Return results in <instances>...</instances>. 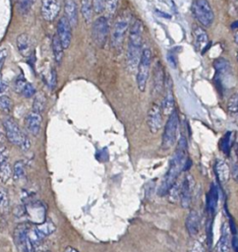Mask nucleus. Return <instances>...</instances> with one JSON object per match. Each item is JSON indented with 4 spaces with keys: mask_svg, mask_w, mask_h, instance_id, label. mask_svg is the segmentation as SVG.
<instances>
[{
    "mask_svg": "<svg viewBox=\"0 0 238 252\" xmlns=\"http://www.w3.org/2000/svg\"><path fill=\"white\" fill-rule=\"evenodd\" d=\"M26 168L23 161H17L13 166V178L14 181L18 182L25 176Z\"/></svg>",
    "mask_w": 238,
    "mask_h": 252,
    "instance_id": "nucleus-33",
    "label": "nucleus"
},
{
    "mask_svg": "<svg viewBox=\"0 0 238 252\" xmlns=\"http://www.w3.org/2000/svg\"><path fill=\"white\" fill-rule=\"evenodd\" d=\"M56 82H57V76H56V71L54 69L51 70V75H50V88L51 89H54V87L56 86Z\"/></svg>",
    "mask_w": 238,
    "mask_h": 252,
    "instance_id": "nucleus-41",
    "label": "nucleus"
},
{
    "mask_svg": "<svg viewBox=\"0 0 238 252\" xmlns=\"http://www.w3.org/2000/svg\"><path fill=\"white\" fill-rule=\"evenodd\" d=\"M231 29L234 30V41L238 45V21L231 25Z\"/></svg>",
    "mask_w": 238,
    "mask_h": 252,
    "instance_id": "nucleus-43",
    "label": "nucleus"
},
{
    "mask_svg": "<svg viewBox=\"0 0 238 252\" xmlns=\"http://www.w3.org/2000/svg\"><path fill=\"white\" fill-rule=\"evenodd\" d=\"M236 57H237V61H238V50H237V54H236Z\"/></svg>",
    "mask_w": 238,
    "mask_h": 252,
    "instance_id": "nucleus-48",
    "label": "nucleus"
},
{
    "mask_svg": "<svg viewBox=\"0 0 238 252\" xmlns=\"http://www.w3.org/2000/svg\"><path fill=\"white\" fill-rule=\"evenodd\" d=\"M165 97L162 102V111L163 114L166 116H170L175 111V101H174V95H173V84L171 77L169 75L166 77L165 82Z\"/></svg>",
    "mask_w": 238,
    "mask_h": 252,
    "instance_id": "nucleus-11",
    "label": "nucleus"
},
{
    "mask_svg": "<svg viewBox=\"0 0 238 252\" xmlns=\"http://www.w3.org/2000/svg\"><path fill=\"white\" fill-rule=\"evenodd\" d=\"M193 38L196 50L201 53H205L210 46L209 35L207 32L201 27H196L193 31Z\"/></svg>",
    "mask_w": 238,
    "mask_h": 252,
    "instance_id": "nucleus-15",
    "label": "nucleus"
},
{
    "mask_svg": "<svg viewBox=\"0 0 238 252\" xmlns=\"http://www.w3.org/2000/svg\"><path fill=\"white\" fill-rule=\"evenodd\" d=\"M29 225L22 223L14 230L13 238L19 252H33L29 239Z\"/></svg>",
    "mask_w": 238,
    "mask_h": 252,
    "instance_id": "nucleus-9",
    "label": "nucleus"
},
{
    "mask_svg": "<svg viewBox=\"0 0 238 252\" xmlns=\"http://www.w3.org/2000/svg\"><path fill=\"white\" fill-rule=\"evenodd\" d=\"M93 9L97 14H102L105 11V0H93Z\"/></svg>",
    "mask_w": 238,
    "mask_h": 252,
    "instance_id": "nucleus-38",
    "label": "nucleus"
},
{
    "mask_svg": "<svg viewBox=\"0 0 238 252\" xmlns=\"http://www.w3.org/2000/svg\"><path fill=\"white\" fill-rule=\"evenodd\" d=\"M151 65H152V51L150 49H144L137 67V76H136L137 87L141 92H145L146 90L148 79L150 76Z\"/></svg>",
    "mask_w": 238,
    "mask_h": 252,
    "instance_id": "nucleus-5",
    "label": "nucleus"
},
{
    "mask_svg": "<svg viewBox=\"0 0 238 252\" xmlns=\"http://www.w3.org/2000/svg\"><path fill=\"white\" fill-rule=\"evenodd\" d=\"M227 112L230 116L238 115V90L231 95L227 101Z\"/></svg>",
    "mask_w": 238,
    "mask_h": 252,
    "instance_id": "nucleus-31",
    "label": "nucleus"
},
{
    "mask_svg": "<svg viewBox=\"0 0 238 252\" xmlns=\"http://www.w3.org/2000/svg\"><path fill=\"white\" fill-rule=\"evenodd\" d=\"M64 252H80V251H78L76 248H73V247H67L64 250Z\"/></svg>",
    "mask_w": 238,
    "mask_h": 252,
    "instance_id": "nucleus-45",
    "label": "nucleus"
},
{
    "mask_svg": "<svg viewBox=\"0 0 238 252\" xmlns=\"http://www.w3.org/2000/svg\"><path fill=\"white\" fill-rule=\"evenodd\" d=\"M52 51L54 55V59L57 63H60L62 58H63V53H64V49L62 47V44L57 37V34H55L52 39Z\"/></svg>",
    "mask_w": 238,
    "mask_h": 252,
    "instance_id": "nucleus-26",
    "label": "nucleus"
},
{
    "mask_svg": "<svg viewBox=\"0 0 238 252\" xmlns=\"http://www.w3.org/2000/svg\"><path fill=\"white\" fill-rule=\"evenodd\" d=\"M131 14L130 11H123L119 14L114 23L111 30V46L114 49H119L126 37L127 33L130 29L131 23Z\"/></svg>",
    "mask_w": 238,
    "mask_h": 252,
    "instance_id": "nucleus-4",
    "label": "nucleus"
},
{
    "mask_svg": "<svg viewBox=\"0 0 238 252\" xmlns=\"http://www.w3.org/2000/svg\"><path fill=\"white\" fill-rule=\"evenodd\" d=\"M157 13H158V15H160V16H163V17H166V18H170V15H167V14H165L163 12H157Z\"/></svg>",
    "mask_w": 238,
    "mask_h": 252,
    "instance_id": "nucleus-46",
    "label": "nucleus"
},
{
    "mask_svg": "<svg viewBox=\"0 0 238 252\" xmlns=\"http://www.w3.org/2000/svg\"><path fill=\"white\" fill-rule=\"evenodd\" d=\"M186 155H187V142L185 137L181 136L178 142L177 150L170 161L169 170L163 179L162 185L160 186V190H158V194L166 195L167 193H169L170 188L175 185L178 175L182 170L185 169V165L188 161Z\"/></svg>",
    "mask_w": 238,
    "mask_h": 252,
    "instance_id": "nucleus-1",
    "label": "nucleus"
},
{
    "mask_svg": "<svg viewBox=\"0 0 238 252\" xmlns=\"http://www.w3.org/2000/svg\"><path fill=\"white\" fill-rule=\"evenodd\" d=\"M214 67L216 69L217 75L220 76L221 74H224L230 68L229 62L224 58H219L214 62Z\"/></svg>",
    "mask_w": 238,
    "mask_h": 252,
    "instance_id": "nucleus-34",
    "label": "nucleus"
},
{
    "mask_svg": "<svg viewBox=\"0 0 238 252\" xmlns=\"http://www.w3.org/2000/svg\"><path fill=\"white\" fill-rule=\"evenodd\" d=\"M165 72L163 69V66L160 61H156L153 69V90L154 94H160L165 88Z\"/></svg>",
    "mask_w": 238,
    "mask_h": 252,
    "instance_id": "nucleus-18",
    "label": "nucleus"
},
{
    "mask_svg": "<svg viewBox=\"0 0 238 252\" xmlns=\"http://www.w3.org/2000/svg\"><path fill=\"white\" fill-rule=\"evenodd\" d=\"M163 111L161 105L153 103L148 112L147 124L153 134L157 133L163 126Z\"/></svg>",
    "mask_w": 238,
    "mask_h": 252,
    "instance_id": "nucleus-10",
    "label": "nucleus"
},
{
    "mask_svg": "<svg viewBox=\"0 0 238 252\" xmlns=\"http://www.w3.org/2000/svg\"><path fill=\"white\" fill-rule=\"evenodd\" d=\"M192 12L197 21L204 27H210L214 22V12L208 0H195L192 5Z\"/></svg>",
    "mask_w": 238,
    "mask_h": 252,
    "instance_id": "nucleus-7",
    "label": "nucleus"
},
{
    "mask_svg": "<svg viewBox=\"0 0 238 252\" xmlns=\"http://www.w3.org/2000/svg\"><path fill=\"white\" fill-rule=\"evenodd\" d=\"M4 132L7 140L13 144L14 146L20 148L23 151H28L31 147V140L26 133L22 131L17 122L11 118H7L3 120Z\"/></svg>",
    "mask_w": 238,
    "mask_h": 252,
    "instance_id": "nucleus-3",
    "label": "nucleus"
},
{
    "mask_svg": "<svg viewBox=\"0 0 238 252\" xmlns=\"http://www.w3.org/2000/svg\"><path fill=\"white\" fill-rule=\"evenodd\" d=\"M212 220L209 221L208 225H207V235H208V243L211 246L212 245V240H213V234H212Z\"/></svg>",
    "mask_w": 238,
    "mask_h": 252,
    "instance_id": "nucleus-42",
    "label": "nucleus"
},
{
    "mask_svg": "<svg viewBox=\"0 0 238 252\" xmlns=\"http://www.w3.org/2000/svg\"><path fill=\"white\" fill-rule=\"evenodd\" d=\"M232 246L231 240V230L229 229L228 225L224 223L221 227V235L220 240L217 244V251L218 252H230Z\"/></svg>",
    "mask_w": 238,
    "mask_h": 252,
    "instance_id": "nucleus-19",
    "label": "nucleus"
},
{
    "mask_svg": "<svg viewBox=\"0 0 238 252\" xmlns=\"http://www.w3.org/2000/svg\"><path fill=\"white\" fill-rule=\"evenodd\" d=\"M110 33L109 21L105 16L97 18L92 26V38L99 48H103L107 42Z\"/></svg>",
    "mask_w": 238,
    "mask_h": 252,
    "instance_id": "nucleus-6",
    "label": "nucleus"
},
{
    "mask_svg": "<svg viewBox=\"0 0 238 252\" xmlns=\"http://www.w3.org/2000/svg\"><path fill=\"white\" fill-rule=\"evenodd\" d=\"M36 0H20V3H19V9L21 11L22 14H27L32 6L35 3Z\"/></svg>",
    "mask_w": 238,
    "mask_h": 252,
    "instance_id": "nucleus-36",
    "label": "nucleus"
},
{
    "mask_svg": "<svg viewBox=\"0 0 238 252\" xmlns=\"http://www.w3.org/2000/svg\"><path fill=\"white\" fill-rule=\"evenodd\" d=\"M47 104V99L45 94L39 93L36 94L34 99V102H33V111H35L37 113H43L45 107Z\"/></svg>",
    "mask_w": 238,
    "mask_h": 252,
    "instance_id": "nucleus-28",
    "label": "nucleus"
},
{
    "mask_svg": "<svg viewBox=\"0 0 238 252\" xmlns=\"http://www.w3.org/2000/svg\"><path fill=\"white\" fill-rule=\"evenodd\" d=\"M13 176V169L9 164V153L6 147H0V182L5 184Z\"/></svg>",
    "mask_w": 238,
    "mask_h": 252,
    "instance_id": "nucleus-12",
    "label": "nucleus"
},
{
    "mask_svg": "<svg viewBox=\"0 0 238 252\" xmlns=\"http://www.w3.org/2000/svg\"><path fill=\"white\" fill-rule=\"evenodd\" d=\"M13 110V101L8 96H0V112L4 115H10Z\"/></svg>",
    "mask_w": 238,
    "mask_h": 252,
    "instance_id": "nucleus-30",
    "label": "nucleus"
},
{
    "mask_svg": "<svg viewBox=\"0 0 238 252\" xmlns=\"http://www.w3.org/2000/svg\"><path fill=\"white\" fill-rule=\"evenodd\" d=\"M143 35L144 25L141 20H134L129 30L128 49L126 54V61L128 68L133 71L138 67L142 52H143Z\"/></svg>",
    "mask_w": 238,
    "mask_h": 252,
    "instance_id": "nucleus-2",
    "label": "nucleus"
},
{
    "mask_svg": "<svg viewBox=\"0 0 238 252\" xmlns=\"http://www.w3.org/2000/svg\"><path fill=\"white\" fill-rule=\"evenodd\" d=\"M7 56H8V50L5 47L1 46L0 47V71L2 70L5 61L7 59Z\"/></svg>",
    "mask_w": 238,
    "mask_h": 252,
    "instance_id": "nucleus-39",
    "label": "nucleus"
},
{
    "mask_svg": "<svg viewBox=\"0 0 238 252\" xmlns=\"http://www.w3.org/2000/svg\"><path fill=\"white\" fill-rule=\"evenodd\" d=\"M6 88H7L6 83H4L3 81L0 80V93H3L6 90Z\"/></svg>",
    "mask_w": 238,
    "mask_h": 252,
    "instance_id": "nucleus-44",
    "label": "nucleus"
},
{
    "mask_svg": "<svg viewBox=\"0 0 238 252\" xmlns=\"http://www.w3.org/2000/svg\"><path fill=\"white\" fill-rule=\"evenodd\" d=\"M14 88L17 93L22 94L25 98H32L35 94V88L24 79H18Z\"/></svg>",
    "mask_w": 238,
    "mask_h": 252,
    "instance_id": "nucleus-23",
    "label": "nucleus"
},
{
    "mask_svg": "<svg viewBox=\"0 0 238 252\" xmlns=\"http://www.w3.org/2000/svg\"><path fill=\"white\" fill-rule=\"evenodd\" d=\"M16 45L19 52L27 57L30 55L31 52V42L29 39V35L27 34H21L18 35V38L16 40Z\"/></svg>",
    "mask_w": 238,
    "mask_h": 252,
    "instance_id": "nucleus-25",
    "label": "nucleus"
},
{
    "mask_svg": "<svg viewBox=\"0 0 238 252\" xmlns=\"http://www.w3.org/2000/svg\"><path fill=\"white\" fill-rule=\"evenodd\" d=\"M179 126V118L176 110L169 117V119L166 123L164 134H163V144L164 149H170L176 143L177 132Z\"/></svg>",
    "mask_w": 238,
    "mask_h": 252,
    "instance_id": "nucleus-8",
    "label": "nucleus"
},
{
    "mask_svg": "<svg viewBox=\"0 0 238 252\" xmlns=\"http://www.w3.org/2000/svg\"><path fill=\"white\" fill-rule=\"evenodd\" d=\"M119 0H105V11L109 16H113L117 10Z\"/></svg>",
    "mask_w": 238,
    "mask_h": 252,
    "instance_id": "nucleus-35",
    "label": "nucleus"
},
{
    "mask_svg": "<svg viewBox=\"0 0 238 252\" xmlns=\"http://www.w3.org/2000/svg\"><path fill=\"white\" fill-rule=\"evenodd\" d=\"M170 194V200L172 203H175L177 201V199H180V186L177 185L176 184L170 188V190L169 191Z\"/></svg>",
    "mask_w": 238,
    "mask_h": 252,
    "instance_id": "nucleus-37",
    "label": "nucleus"
},
{
    "mask_svg": "<svg viewBox=\"0 0 238 252\" xmlns=\"http://www.w3.org/2000/svg\"><path fill=\"white\" fill-rule=\"evenodd\" d=\"M57 37L59 38L64 50H67L72 42V27L64 17L60 18L57 25Z\"/></svg>",
    "mask_w": 238,
    "mask_h": 252,
    "instance_id": "nucleus-13",
    "label": "nucleus"
},
{
    "mask_svg": "<svg viewBox=\"0 0 238 252\" xmlns=\"http://www.w3.org/2000/svg\"><path fill=\"white\" fill-rule=\"evenodd\" d=\"M232 141H233V133L226 132L221 141V149L225 155H228L230 152Z\"/></svg>",
    "mask_w": 238,
    "mask_h": 252,
    "instance_id": "nucleus-32",
    "label": "nucleus"
},
{
    "mask_svg": "<svg viewBox=\"0 0 238 252\" xmlns=\"http://www.w3.org/2000/svg\"><path fill=\"white\" fill-rule=\"evenodd\" d=\"M218 197H219L218 189L215 185H212L210 191L207 195V210L209 215H211L212 217H214L216 213V209L218 205Z\"/></svg>",
    "mask_w": 238,
    "mask_h": 252,
    "instance_id": "nucleus-24",
    "label": "nucleus"
},
{
    "mask_svg": "<svg viewBox=\"0 0 238 252\" xmlns=\"http://www.w3.org/2000/svg\"><path fill=\"white\" fill-rule=\"evenodd\" d=\"M42 122H43L42 114L33 110L28 114L26 118V127L28 131L34 136H36L39 133V131H41Z\"/></svg>",
    "mask_w": 238,
    "mask_h": 252,
    "instance_id": "nucleus-17",
    "label": "nucleus"
},
{
    "mask_svg": "<svg viewBox=\"0 0 238 252\" xmlns=\"http://www.w3.org/2000/svg\"><path fill=\"white\" fill-rule=\"evenodd\" d=\"M2 135H1V133H0V147H2L3 146V144H2Z\"/></svg>",
    "mask_w": 238,
    "mask_h": 252,
    "instance_id": "nucleus-47",
    "label": "nucleus"
},
{
    "mask_svg": "<svg viewBox=\"0 0 238 252\" xmlns=\"http://www.w3.org/2000/svg\"><path fill=\"white\" fill-rule=\"evenodd\" d=\"M60 12V3L58 0H43L41 13L46 21H53Z\"/></svg>",
    "mask_w": 238,
    "mask_h": 252,
    "instance_id": "nucleus-14",
    "label": "nucleus"
},
{
    "mask_svg": "<svg viewBox=\"0 0 238 252\" xmlns=\"http://www.w3.org/2000/svg\"><path fill=\"white\" fill-rule=\"evenodd\" d=\"M9 210V195L7 190L0 185V213L6 214Z\"/></svg>",
    "mask_w": 238,
    "mask_h": 252,
    "instance_id": "nucleus-29",
    "label": "nucleus"
},
{
    "mask_svg": "<svg viewBox=\"0 0 238 252\" xmlns=\"http://www.w3.org/2000/svg\"><path fill=\"white\" fill-rule=\"evenodd\" d=\"M189 252H205V249L200 241L196 240L191 244Z\"/></svg>",
    "mask_w": 238,
    "mask_h": 252,
    "instance_id": "nucleus-40",
    "label": "nucleus"
},
{
    "mask_svg": "<svg viewBox=\"0 0 238 252\" xmlns=\"http://www.w3.org/2000/svg\"><path fill=\"white\" fill-rule=\"evenodd\" d=\"M82 15L86 23H90L93 18V0H82V7H81Z\"/></svg>",
    "mask_w": 238,
    "mask_h": 252,
    "instance_id": "nucleus-27",
    "label": "nucleus"
},
{
    "mask_svg": "<svg viewBox=\"0 0 238 252\" xmlns=\"http://www.w3.org/2000/svg\"><path fill=\"white\" fill-rule=\"evenodd\" d=\"M200 216L196 211H191L186 219V229L191 236H195L200 231Z\"/></svg>",
    "mask_w": 238,
    "mask_h": 252,
    "instance_id": "nucleus-20",
    "label": "nucleus"
},
{
    "mask_svg": "<svg viewBox=\"0 0 238 252\" xmlns=\"http://www.w3.org/2000/svg\"><path fill=\"white\" fill-rule=\"evenodd\" d=\"M65 18L68 20L72 28H75L78 24V8L75 0H65L64 5Z\"/></svg>",
    "mask_w": 238,
    "mask_h": 252,
    "instance_id": "nucleus-21",
    "label": "nucleus"
},
{
    "mask_svg": "<svg viewBox=\"0 0 238 252\" xmlns=\"http://www.w3.org/2000/svg\"><path fill=\"white\" fill-rule=\"evenodd\" d=\"M215 173L221 184H226L230 177V168L224 161L218 160L215 164Z\"/></svg>",
    "mask_w": 238,
    "mask_h": 252,
    "instance_id": "nucleus-22",
    "label": "nucleus"
},
{
    "mask_svg": "<svg viewBox=\"0 0 238 252\" xmlns=\"http://www.w3.org/2000/svg\"><path fill=\"white\" fill-rule=\"evenodd\" d=\"M193 185V177L190 174H187L180 185V202L183 208H189L191 204Z\"/></svg>",
    "mask_w": 238,
    "mask_h": 252,
    "instance_id": "nucleus-16",
    "label": "nucleus"
}]
</instances>
